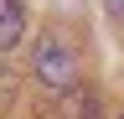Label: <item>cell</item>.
<instances>
[{
  "instance_id": "3",
  "label": "cell",
  "mask_w": 124,
  "mask_h": 119,
  "mask_svg": "<svg viewBox=\"0 0 124 119\" xmlns=\"http://www.w3.org/2000/svg\"><path fill=\"white\" fill-rule=\"evenodd\" d=\"M21 31H26V5L21 0H5L0 5V52H16Z\"/></svg>"
},
{
  "instance_id": "1",
  "label": "cell",
  "mask_w": 124,
  "mask_h": 119,
  "mask_svg": "<svg viewBox=\"0 0 124 119\" xmlns=\"http://www.w3.org/2000/svg\"><path fill=\"white\" fill-rule=\"evenodd\" d=\"M31 72H36V83H46L52 93H62V88L78 83V57H72V47H67L62 36L46 31V36L36 41V52H31Z\"/></svg>"
},
{
  "instance_id": "2",
  "label": "cell",
  "mask_w": 124,
  "mask_h": 119,
  "mask_svg": "<svg viewBox=\"0 0 124 119\" xmlns=\"http://www.w3.org/2000/svg\"><path fill=\"white\" fill-rule=\"evenodd\" d=\"M52 119H98V93L83 83H72V88H62L57 103H52Z\"/></svg>"
},
{
  "instance_id": "4",
  "label": "cell",
  "mask_w": 124,
  "mask_h": 119,
  "mask_svg": "<svg viewBox=\"0 0 124 119\" xmlns=\"http://www.w3.org/2000/svg\"><path fill=\"white\" fill-rule=\"evenodd\" d=\"M103 10H108V16H114L119 26H124V0H103Z\"/></svg>"
}]
</instances>
